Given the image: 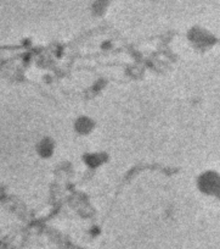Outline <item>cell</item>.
<instances>
[{
  "instance_id": "1",
  "label": "cell",
  "mask_w": 220,
  "mask_h": 249,
  "mask_svg": "<svg viewBox=\"0 0 220 249\" xmlns=\"http://www.w3.org/2000/svg\"><path fill=\"white\" fill-rule=\"evenodd\" d=\"M196 190L201 196L220 203V171L205 169L196 176Z\"/></svg>"
},
{
  "instance_id": "2",
  "label": "cell",
  "mask_w": 220,
  "mask_h": 249,
  "mask_svg": "<svg viewBox=\"0 0 220 249\" xmlns=\"http://www.w3.org/2000/svg\"><path fill=\"white\" fill-rule=\"evenodd\" d=\"M189 43L196 49H207L215 44V36L210 31L205 30L203 27H193L191 28L188 35Z\"/></svg>"
},
{
  "instance_id": "3",
  "label": "cell",
  "mask_w": 220,
  "mask_h": 249,
  "mask_svg": "<svg viewBox=\"0 0 220 249\" xmlns=\"http://www.w3.org/2000/svg\"><path fill=\"white\" fill-rule=\"evenodd\" d=\"M95 124L94 119L89 115H79L73 121V130L78 136H89L94 131Z\"/></svg>"
},
{
  "instance_id": "4",
  "label": "cell",
  "mask_w": 220,
  "mask_h": 249,
  "mask_svg": "<svg viewBox=\"0 0 220 249\" xmlns=\"http://www.w3.org/2000/svg\"><path fill=\"white\" fill-rule=\"evenodd\" d=\"M82 159L84 165H87L90 169H95V167H99L104 164L105 160H106V155L100 152H89L85 153Z\"/></svg>"
},
{
  "instance_id": "5",
  "label": "cell",
  "mask_w": 220,
  "mask_h": 249,
  "mask_svg": "<svg viewBox=\"0 0 220 249\" xmlns=\"http://www.w3.org/2000/svg\"><path fill=\"white\" fill-rule=\"evenodd\" d=\"M37 150H38V154H39L40 157L43 158L52 157L55 152V143L52 142L51 140H49V138H45V140H43L42 142L38 143Z\"/></svg>"
}]
</instances>
